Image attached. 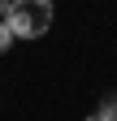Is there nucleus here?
<instances>
[{"instance_id": "f257e3e1", "label": "nucleus", "mask_w": 117, "mask_h": 121, "mask_svg": "<svg viewBox=\"0 0 117 121\" xmlns=\"http://www.w3.org/2000/svg\"><path fill=\"white\" fill-rule=\"evenodd\" d=\"M4 26H9L13 39H39V35H48V26H52V0H13Z\"/></svg>"}, {"instance_id": "20e7f679", "label": "nucleus", "mask_w": 117, "mask_h": 121, "mask_svg": "<svg viewBox=\"0 0 117 121\" xmlns=\"http://www.w3.org/2000/svg\"><path fill=\"white\" fill-rule=\"evenodd\" d=\"M87 121H108V117H100V112H91V117H87Z\"/></svg>"}, {"instance_id": "7ed1b4c3", "label": "nucleus", "mask_w": 117, "mask_h": 121, "mask_svg": "<svg viewBox=\"0 0 117 121\" xmlns=\"http://www.w3.org/2000/svg\"><path fill=\"white\" fill-rule=\"evenodd\" d=\"M9 4H13V0H0V22L9 17Z\"/></svg>"}, {"instance_id": "39448f33", "label": "nucleus", "mask_w": 117, "mask_h": 121, "mask_svg": "<svg viewBox=\"0 0 117 121\" xmlns=\"http://www.w3.org/2000/svg\"><path fill=\"white\" fill-rule=\"evenodd\" d=\"M113 121H117V117H113Z\"/></svg>"}, {"instance_id": "f03ea898", "label": "nucleus", "mask_w": 117, "mask_h": 121, "mask_svg": "<svg viewBox=\"0 0 117 121\" xmlns=\"http://www.w3.org/2000/svg\"><path fill=\"white\" fill-rule=\"evenodd\" d=\"M9 48H13V35H9V26L0 22V52H9Z\"/></svg>"}]
</instances>
